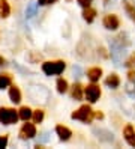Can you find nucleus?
I'll return each mask as SVG.
<instances>
[{"mask_svg":"<svg viewBox=\"0 0 135 149\" xmlns=\"http://www.w3.org/2000/svg\"><path fill=\"white\" fill-rule=\"evenodd\" d=\"M95 116V111L90 109L89 104H84V106H81L78 110H75L74 113L71 115L72 119H77V120H81V122H84V124H90L92 122Z\"/></svg>","mask_w":135,"mask_h":149,"instance_id":"f257e3e1","label":"nucleus"},{"mask_svg":"<svg viewBox=\"0 0 135 149\" xmlns=\"http://www.w3.org/2000/svg\"><path fill=\"white\" fill-rule=\"evenodd\" d=\"M65 62L63 60H56V62H45L42 65V71L47 75H59L65 71Z\"/></svg>","mask_w":135,"mask_h":149,"instance_id":"f03ea898","label":"nucleus"},{"mask_svg":"<svg viewBox=\"0 0 135 149\" xmlns=\"http://www.w3.org/2000/svg\"><path fill=\"white\" fill-rule=\"evenodd\" d=\"M20 118L15 109H9V107H2L0 109V122L3 125H12L17 122V119Z\"/></svg>","mask_w":135,"mask_h":149,"instance_id":"7ed1b4c3","label":"nucleus"},{"mask_svg":"<svg viewBox=\"0 0 135 149\" xmlns=\"http://www.w3.org/2000/svg\"><path fill=\"white\" fill-rule=\"evenodd\" d=\"M101 87L98 84H89L87 87H84V95L89 102H96L99 100V96H101Z\"/></svg>","mask_w":135,"mask_h":149,"instance_id":"20e7f679","label":"nucleus"},{"mask_svg":"<svg viewBox=\"0 0 135 149\" xmlns=\"http://www.w3.org/2000/svg\"><path fill=\"white\" fill-rule=\"evenodd\" d=\"M120 26V20L119 17L114 15V14H108L104 17V27L108 30H117Z\"/></svg>","mask_w":135,"mask_h":149,"instance_id":"39448f33","label":"nucleus"},{"mask_svg":"<svg viewBox=\"0 0 135 149\" xmlns=\"http://www.w3.org/2000/svg\"><path fill=\"white\" fill-rule=\"evenodd\" d=\"M36 136V127L33 124H24L20 130V139L23 140H27V139H33Z\"/></svg>","mask_w":135,"mask_h":149,"instance_id":"423d86ee","label":"nucleus"},{"mask_svg":"<svg viewBox=\"0 0 135 149\" xmlns=\"http://www.w3.org/2000/svg\"><path fill=\"white\" fill-rule=\"evenodd\" d=\"M123 137H125V140H126V142H128L131 146L135 148V130H134L132 125H126V127H125V130H123Z\"/></svg>","mask_w":135,"mask_h":149,"instance_id":"0eeeda50","label":"nucleus"},{"mask_svg":"<svg viewBox=\"0 0 135 149\" xmlns=\"http://www.w3.org/2000/svg\"><path fill=\"white\" fill-rule=\"evenodd\" d=\"M56 133H57L59 139L63 140V142L69 140L71 136H72V131H71L68 127H65V125H57V127H56Z\"/></svg>","mask_w":135,"mask_h":149,"instance_id":"6e6552de","label":"nucleus"},{"mask_svg":"<svg viewBox=\"0 0 135 149\" xmlns=\"http://www.w3.org/2000/svg\"><path fill=\"white\" fill-rule=\"evenodd\" d=\"M105 84L110 87V89H116V87L120 86V78L117 74H110L105 78Z\"/></svg>","mask_w":135,"mask_h":149,"instance_id":"1a4fd4ad","label":"nucleus"},{"mask_svg":"<svg viewBox=\"0 0 135 149\" xmlns=\"http://www.w3.org/2000/svg\"><path fill=\"white\" fill-rule=\"evenodd\" d=\"M101 75H102V69L99 68V66H93V68H90L89 71H87V77H89L93 83L98 81L99 78H101Z\"/></svg>","mask_w":135,"mask_h":149,"instance_id":"9d476101","label":"nucleus"},{"mask_svg":"<svg viewBox=\"0 0 135 149\" xmlns=\"http://www.w3.org/2000/svg\"><path fill=\"white\" fill-rule=\"evenodd\" d=\"M9 98H11V101L14 104H18L21 101V92L17 86H11V89H9Z\"/></svg>","mask_w":135,"mask_h":149,"instance_id":"9b49d317","label":"nucleus"},{"mask_svg":"<svg viewBox=\"0 0 135 149\" xmlns=\"http://www.w3.org/2000/svg\"><path fill=\"white\" fill-rule=\"evenodd\" d=\"M71 95H72V98H74V100L80 101L81 98H83V86H81L80 83H75L74 86H72Z\"/></svg>","mask_w":135,"mask_h":149,"instance_id":"f8f14e48","label":"nucleus"},{"mask_svg":"<svg viewBox=\"0 0 135 149\" xmlns=\"http://www.w3.org/2000/svg\"><path fill=\"white\" fill-rule=\"evenodd\" d=\"M11 14V6H9L8 0H0V17L2 18H6Z\"/></svg>","mask_w":135,"mask_h":149,"instance_id":"ddd939ff","label":"nucleus"},{"mask_svg":"<svg viewBox=\"0 0 135 149\" xmlns=\"http://www.w3.org/2000/svg\"><path fill=\"white\" fill-rule=\"evenodd\" d=\"M95 17H96V11L93 9V8H90V6H87V8H84V12H83V18L87 21V23H92L93 20H95Z\"/></svg>","mask_w":135,"mask_h":149,"instance_id":"4468645a","label":"nucleus"},{"mask_svg":"<svg viewBox=\"0 0 135 149\" xmlns=\"http://www.w3.org/2000/svg\"><path fill=\"white\" fill-rule=\"evenodd\" d=\"M12 77L11 74H0V89H6L8 86H11Z\"/></svg>","mask_w":135,"mask_h":149,"instance_id":"2eb2a0df","label":"nucleus"},{"mask_svg":"<svg viewBox=\"0 0 135 149\" xmlns=\"http://www.w3.org/2000/svg\"><path fill=\"white\" fill-rule=\"evenodd\" d=\"M32 115H33V111H32L29 107H21V109H20V113H18V116H20L23 120H26V122L32 118Z\"/></svg>","mask_w":135,"mask_h":149,"instance_id":"dca6fc26","label":"nucleus"},{"mask_svg":"<svg viewBox=\"0 0 135 149\" xmlns=\"http://www.w3.org/2000/svg\"><path fill=\"white\" fill-rule=\"evenodd\" d=\"M123 8H125V11L128 12L129 18L135 20V6H134L132 3H129V2H125V3H123Z\"/></svg>","mask_w":135,"mask_h":149,"instance_id":"f3484780","label":"nucleus"},{"mask_svg":"<svg viewBox=\"0 0 135 149\" xmlns=\"http://www.w3.org/2000/svg\"><path fill=\"white\" fill-rule=\"evenodd\" d=\"M68 81L65 80V78H59L57 80V92L59 93H65L66 91H68Z\"/></svg>","mask_w":135,"mask_h":149,"instance_id":"a211bd4d","label":"nucleus"},{"mask_svg":"<svg viewBox=\"0 0 135 149\" xmlns=\"http://www.w3.org/2000/svg\"><path fill=\"white\" fill-rule=\"evenodd\" d=\"M32 118L35 120V124H41V122L44 120V110H35Z\"/></svg>","mask_w":135,"mask_h":149,"instance_id":"6ab92c4d","label":"nucleus"},{"mask_svg":"<svg viewBox=\"0 0 135 149\" xmlns=\"http://www.w3.org/2000/svg\"><path fill=\"white\" fill-rule=\"evenodd\" d=\"M36 9H38V3H30L26 9V15L27 17H33L36 14Z\"/></svg>","mask_w":135,"mask_h":149,"instance_id":"aec40b11","label":"nucleus"},{"mask_svg":"<svg viewBox=\"0 0 135 149\" xmlns=\"http://www.w3.org/2000/svg\"><path fill=\"white\" fill-rule=\"evenodd\" d=\"M125 65H126V66H129V68H131V66H135V53H134L128 60H126V63H125Z\"/></svg>","mask_w":135,"mask_h":149,"instance_id":"412c9836","label":"nucleus"},{"mask_svg":"<svg viewBox=\"0 0 135 149\" xmlns=\"http://www.w3.org/2000/svg\"><path fill=\"white\" fill-rule=\"evenodd\" d=\"M6 145H8V136H0V149L6 148Z\"/></svg>","mask_w":135,"mask_h":149,"instance_id":"4be33fe9","label":"nucleus"},{"mask_svg":"<svg viewBox=\"0 0 135 149\" xmlns=\"http://www.w3.org/2000/svg\"><path fill=\"white\" fill-rule=\"evenodd\" d=\"M77 2L83 6V8H87V6H90V0H77Z\"/></svg>","mask_w":135,"mask_h":149,"instance_id":"5701e85b","label":"nucleus"},{"mask_svg":"<svg viewBox=\"0 0 135 149\" xmlns=\"http://www.w3.org/2000/svg\"><path fill=\"white\" fill-rule=\"evenodd\" d=\"M95 118H96V119H104V113H102V111H99V110L95 111Z\"/></svg>","mask_w":135,"mask_h":149,"instance_id":"b1692460","label":"nucleus"},{"mask_svg":"<svg viewBox=\"0 0 135 149\" xmlns=\"http://www.w3.org/2000/svg\"><path fill=\"white\" fill-rule=\"evenodd\" d=\"M128 78L131 81H135V71H129V74H128Z\"/></svg>","mask_w":135,"mask_h":149,"instance_id":"393cba45","label":"nucleus"},{"mask_svg":"<svg viewBox=\"0 0 135 149\" xmlns=\"http://www.w3.org/2000/svg\"><path fill=\"white\" fill-rule=\"evenodd\" d=\"M38 3H39L41 6H44V5H47V3H48V0H38Z\"/></svg>","mask_w":135,"mask_h":149,"instance_id":"a878e982","label":"nucleus"},{"mask_svg":"<svg viewBox=\"0 0 135 149\" xmlns=\"http://www.w3.org/2000/svg\"><path fill=\"white\" fill-rule=\"evenodd\" d=\"M3 65H5V59H3L2 56H0V68H2Z\"/></svg>","mask_w":135,"mask_h":149,"instance_id":"bb28decb","label":"nucleus"},{"mask_svg":"<svg viewBox=\"0 0 135 149\" xmlns=\"http://www.w3.org/2000/svg\"><path fill=\"white\" fill-rule=\"evenodd\" d=\"M54 2H57V0H48V3H54Z\"/></svg>","mask_w":135,"mask_h":149,"instance_id":"cd10ccee","label":"nucleus"}]
</instances>
